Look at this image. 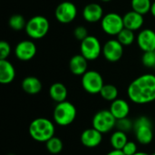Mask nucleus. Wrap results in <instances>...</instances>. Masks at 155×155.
<instances>
[{
	"mask_svg": "<svg viewBox=\"0 0 155 155\" xmlns=\"http://www.w3.org/2000/svg\"><path fill=\"white\" fill-rule=\"evenodd\" d=\"M127 96L137 104H146L155 101L154 74H144L135 78L127 88Z\"/></svg>",
	"mask_w": 155,
	"mask_h": 155,
	"instance_id": "1",
	"label": "nucleus"
},
{
	"mask_svg": "<svg viewBox=\"0 0 155 155\" xmlns=\"http://www.w3.org/2000/svg\"><path fill=\"white\" fill-rule=\"evenodd\" d=\"M28 132L33 140L38 143H46L54 136L55 127L50 119L40 117L31 122Z\"/></svg>",
	"mask_w": 155,
	"mask_h": 155,
	"instance_id": "2",
	"label": "nucleus"
},
{
	"mask_svg": "<svg viewBox=\"0 0 155 155\" xmlns=\"http://www.w3.org/2000/svg\"><path fill=\"white\" fill-rule=\"evenodd\" d=\"M76 114L77 111L75 106L66 100L55 105L53 112V118L57 125L68 126L74 122Z\"/></svg>",
	"mask_w": 155,
	"mask_h": 155,
	"instance_id": "3",
	"label": "nucleus"
},
{
	"mask_svg": "<svg viewBox=\"0 0 155 155\" xmlns=\"http://www.w3.org/2000/svg\"><path fill=\"white\" fill-rule=\"evenodd\" d=\"M134 132L137 142L141 144L147 145L153 139V123L147 116H140L134 122Z\"/></svg>",
	"mask_w": 155,
	"mask_h": 155,
	"instance_id": "4",
	"label": "nucleus"
},
{
	"mask_svg": "<svg viewBox=\"0 0 155 155\" xmlns=\"http://www.w3.org/2000/svg\"><path fill=\"white\" fill-rule=\"evenodd\" d=\"M50 28V23L44 15H35L30 18L25 26L26 35L32 39H42L44 38Z\"/></svg>",
	"mask_w": 155,
	"mask_h": 155,
	"instance_id": "5",
	"label": "nucleus"
},
{
	"mask_svg": "<svg viewBox=\"0 0 155 155\" xmlns=\"http://www.w3.org/2000/svg\"><path fill=\"white\" fill-rule=\"evenodd\" d=\"M117 120L112 114L110 110L98 111L92 119V127L99 131L101 134H108L116 127Z\"/></svg>",
	"mask_w": 155,
	"mask_h": 155,
	"instance_id": "6",
	"label": "nucleus"
},
{
	"mask_svg": "<svg viewBox=\"0 0 155 155\" xmlns=\"http://www.w3.org/2000/svg\"><path fill=\"white\" fill-rule=\"evenodd\" d=\"M81 83L84 90L90 94H100L102 88L105 84L102 74L94 70H88L82 76Z\"/></svg>",
	"mask_w": 155,
	"mask_h": 155,
	"instance_id": "7",
	"label": "nucleus"
},
{
	"mask_svg": "<svg viewBox=\"0 0 155 155\" xmlns=\"http://www.w3.org/2000/svg\"><path fill=\"white\" fill-rule=\"evenodd\" d=\"M81 54L88 61L96 60L103 53V47L99 39L94 35H88L80 45Z\"/></svg>",
	"mask_w": 155,
	"mask_h": 155,
	"instance_id": "8",
	"label": "nucleus"
},
{
	"mask_svg": "<svg viewBox=\"0 0 155 155\" xmlns=\"http://www.w3.org/2000/svg\"><path fill=\"white\" fill-rule=\"evenodd\" d=\"M101 26L105 34L117 35L124 28L123 16L117 13H108L104 15L101 20Z\"/></svg>",
	"mask_w": 155,
	"mask_h": 155,
	"instance_id": "9",
	"label": "nucleus"
},
{
	"mask_svg": "<svg viewBox=\"0 0 155 155\" xmlns=\"http://www.w3.org/2000/svg\"><path fill=\"white\" fill-rule=\"evenodd\" d=\"M77 15V8L75 5L70 1H64L60 3L54 11V16L56 20L61 24L72 23Z\"/></svg>",
	"mask_w": 155,
	"mask_h": 155,
	"instance_id": "10",
	"label": "nucleus"
},
{
	"mask_svg": "<svg viewBox=\"0 0 155 155\" xmlns=\"http://www.w3.org/2000/svg\"><path fill=\"white\" fill-rule=\"evenodd\" d=\"M124 54V45L117 39H110L103 46L104 57L111 63L118 62Z\"/></svg>",
	"mask_w": 155,
	"mask_h": 155,
	"instance_id": "11",
	"label": "nucleus"
},
{
	"mask_svg": "<svg viewBox=\"0 0 155 155\" xmlns=\"http://www.w3.org/2000/svg\"><path fill=\"white\" fill-rule=\"evenodd\" d=\"M36 45L33 41L23 40L16 45L15 48V54L18 60L27 62L35 57V55L36 54Z\"/></svg>",
	"mask_w": 155,
	"mask_h": 155,
	"instance_id": "12",
	"label": "nucleus"
},
{
	"mask_svg": "<svg viewBox=\"0 0 155 155\" xmlns=\"http://www.w3.org/2000/svg\"><path fill=\"white\" fill-rule=\"evenodd\" d=\"M137 44L143 52H151L155 50V32L152 29L145 28L142 30L137 36Z\"/></svg>",
	"mask_w": 155,
	"mask_h": 155,
	"instance_id": "13",
	"label": "nucleus"
},
{
	"mask_svg": "<svg viewBox=\"0 0 155 155\" xmlns=\"http://www.w3.org/2000/svg\"><path fill=\"white\" fill-rule=\"evenodd\" d=\"M80 141L86 148H95L101 144L103 141V134L92 127L84 130L81 134Z\"/></svg>",
	"mask_w": 155,
	"mask_h": 155,
	"instance_id": "14",
	"label": "nucleus"
},
{
	"mask_svg": "<svg viewBox=\"0 0 155 155\" xmlns=\"http://www.w3.org/2000/svg\"><path fill=\"white\" fill-rule=\"evenodd\" d=\"M103 7L97 3H90L84 7L83 17L88 23H97L104 17Z\"/></svg>",
	"mask_w": 155,
	"mask_h": 155,
	"instance_id": "15",
	"label": "nucleus"
},
{
	"mask_svg": "<svg viewBox=\"0 0 155 155\" xmlns=\"http://www.w3.org/2000/svg\"><path fill=\"white\" fill-rule=\"evenodd\" d=\"M109 110L116 120L124 119L128 117L130 114V104L126 100L117 98L111 103Z\"/></svg>",
	"mask_w": 155,
	"mask_h": 155,
	"instance_id": "16",
	"label": "nucleus"
},
{
	"mask_svg": "<svg viewBox=\"0 0 155 155\" xmlns=\"http://www.w3.org/2000/svg\"><path fill=\"white\" fill-rule=\"evenodd\" d=\"M70 72L77 76H83L88 71V60L81 54L74 55L69 61Z\"/></svg>",
	"mask_w": 155,
	"mask_h": 155,
	"instance_id": "17",
	"label": "nucleus"
},
{
	"mask_svg": "<svg viewBox=\"0 0 155 155\" xmlns=\"http://www.w3.org/2000/svg\"><path fill=\"white\" fill-rule=\"evenodd\" d=\"M123 19H124V27L134 32L139 30L143 25V22H144L143 15L134 10L124 14Z\"/></svg>",
	"mask_w": 155,
	"mask_h": 155,
	"instance_id": "18",
	"label": "nucleus"
},
{
	"mask_svg": "<svg viewBox=\"0 0 155 155\" xmlns=\"http://www.w3.org/2000/svg\"><path fill=\"white\" fill-rule=\"evenodd\" d=\"M15 78V69L12 63L6 60H0V83L9 84Z\"/></svg>",
	"mask_w": 155,
	"mask_h": 155,
	"instance_id": "19",
	"label": "nucleus"
},
{
	"mask_svg": "<svg viewBox=\"0 0 155 155\" xmlns=\"http://www.w3.org/2000/svg\"><path fill=\"white\" fill-rule=\"evenodd\" d=\"M68 90L63 83H54L49 88V96L56 104L66 101Z\"/></svg>",
	"mask_w": 155,
	"mask_h": 155,
	"instance_id": "20",
	"label": "nucleus"
},
{
	"mask_svg": "<svg viewBox=\"0 0 155 155\" xmlns=\"http://www.w3.org/2000/svg\"><path fill=\"white\" fill-rule=\"evenodd\" d=\"M22 89L28 94H37L41 92L43 85L41 81L35 76H26L21 83Z\"/></svg>",
	"mask_w": 155,
	"mask_h": 155,
	"instance_id": "21",
	"label": "nucleus"
},
{
	"mask_svg": "<svg viewBox=\"0 0 155 155\" xmlns=\"http://www.w3.org/2000/svg\"><path fill=\"white\" fill-rule=\"evenodd\" d=\"M128 142V137L126 133L116 130L114 132L110 137V143L114 150H123L124 145Z\"/></svg>",
	"mask_w": 155,
	"mask_h": 155,
	"instance_id": "22",
	"label": "nucleus"
},
{
	"mask_svg": "<svg viewBox=\"0 0 155 155\" xmlns=\"http://www.w3.org/2000/svg\"><path fill=\"white\" fill-rule=\"evenodd\" d=\"M99 94L101 95V97L104 100L112 103L118 98L119 92H118V89L115 85L111 84H107L104 85V87L102 88Z\"/></svg>",
	"mask_w": 155,
	"mask_h": 155,
	"instance_id": "23",
	"label": "nucleus"
},
{
	"mask_svg": "<svg viewBox=\"0 0 155 155\" xmlns=\"http://www.w3.org/2000/svg\"><path fill=\"white\" fill-rule=\"evenodd\" d=\"M151 0H132L131 5L134 11L144 15L151 11L152 6Z\"/></svg>",
	"mask_w": 155,
	"mask_h": 155,
	"instance_id": "24",
	"label": "nucleus"
},
{
	"mask_svg": "<svg viewBox=\"0 0 155 155\" xmlns=\"http://www.w3.org/2000/svg\"><path fill=\"white\" fill-rule=\"evenodd\" d=\"M117 40L124 45V46H128L131 45L134 40H135V35L134 32L132 30H129L127 28H124L117 35Z\"/></svg>",
	"mask_w": 155,
	"mask_h": 155,
	"instance_id": "25",
	"label": "nucleus"
},
{
	"mask_svg": "<svg viewBox=\"0 0 155 155\" xmlns=\"http://www.w3.org/2000/svg\"><path fill=\"white\" fill-rule=\"evenodd\" d=\"M26 21L25 17L19 14H15L13 15L8 21V25L11 27V29L15 31H21L23 29H25L26 26Z\"/></svg>",
	"mask_w": 155,
	"mask_h": 155,
	"instance_id": "26",
	"label": "nucleus"
},
{
	"mask_svg": "<svg viewBox=\"0 0 155 155\" xmlns=\"http://www.w3.org/2000/svg\"><path fill=\"white\" fill-rule=\"evenodd\" d=\"M45 147L46 150L51 154H58L62 152L64 148V143L60 138L54 136L53 138H51L49 141L45 143Z\"/></svg>",
	"mask_w": 155,
	"mask_h": 155,
	"instance_id": "27",
	"label": "nucleus"
},
{
	"mask_svg": "<svg viewBox=\"0 0 155 155\" xmlns=\"http://www.w3.org/2000/svg\"><path fill=\"white\" fill-rule=\"evenodd\" d=\"M116 129L127 134L130 131L134 130V122L131 119H129L128 117L117 120V122H116Z\"/></svg>",
	"mask_w": 155,
	"mask_h": 155,
	"instance_id": "28",
	"label": "nucleus"
},
{
	"mask_svg": "<svg viewBox=\"0 0 155 155\" xmlns=\"http://www.w3.org/2000/svg\"><path fill=\"white\" fill-rule=\"evenodd\" d=\"M142 63L145 67L155 68V50L143 53L142 57Z\"/></svg>",
	"mask_w": 155,
	"mask_h": 155,
	"instance_id": "29",
	"label": "nucleus"
},
{
	"mask_svg": "<svg viewBox=\"0 0 155 155\" xmlns=\"http://www.w3.org/2000/svg\"><path fill=\"white\" fill-rule=\"evenodd\" d=\"M11 46L8 42L1 41L0 42V60H6L10 55Z\"/></svg>",
	"mask_w": 155,
	"mask_h": 155,
	"instance_id": "30",
	"label": "nucleus"
},
{
	"mask_svg": "<svg viewBox=\"0 0 155 155\" xmlns=\"http://www.w3.org/2000/svg\"><path fill=\"white\" fill-rule=\"evenodd\" d=\"M74 37L77 40H79V41L82 42L83 40H84L89 35H88V30L84 25H78L74 30Z\"/></svg>",
	"mask_w": 155,
	"mask_h": 155,
	"instance_id": "31",
	"label": "nucleus"
},
{
	"mask_svg": "<svg viewBox=\"0 0 155 155\" xmlns=\"http://www.w3.org/2000/svg\"><path fill=\"white\" fill-rule=\"evenodd\" d=\"M122 151L124 152V153L125 155H134L135 153H138L137 144L134 142L128 141L127 143L124 145V147L123 148Z\"/></svg>",
	"mask_w": 155,
	"mask_h": 155,
	"instance_id": "32",
	"label": "nucleus"
},
{
	"mask_svg": "<svg viewBox=\"0 0 155 155\" xmlns=\"http://www.w3.org/2000/svg\"><path fill=\"white\" fill-rule=\"evenodd\" d=\"M105 155H125L124 153V152L122 150H114L113 149L112 151H110L109 153H107Z\"/></svg>",
	"mask_w": 155,
	"mask_h": 155,
	"instance_id": "33",
	"label": "nucleus"
},
{
	"mask_svg": "<svg viewBox=\"0 0 155 155\" xmlns=\"http://www.w3.org/2000/svg\"><path fill=\"white\" fill-rule=\"evenodd\" d=\"M150 13L153 15L155 17V1L154 2H153V4H152V6H151V11H150Z\"/></svg>",
	"mask_w": 155,
	"mask_h": 155,
	"instance_id": "34",
	"label": "nucleus"
},
{
	"mask_svg": "<svg viewBox=\"0 0 155 155\" xmlns=\"http://www.w3.org/2000/svg\"><path fill=\"white\" fill-rule=\"evenodd\" d=\"M134 155H151V154H149V153H144V152H138L137 153H135Z\"/></svg>",
	"mask_w": 155,
	"mask_h": 155,
	"instance_id": "35",
	"label": "nucleus"
},
{
	"mask_svg": "<svg viewBox=\"0 0 155 155\" xmlns=\"http://www.w3.org/2000/svg\"><path fill=\"white\" fill-rule=\"evenodd\" d=\"M101 1H102V2H105V3H106V2H110L111 0H101Z\"/></svg>",
	"mask_w": 155,
	"mask_h": 155,
	"instance_id": "36",
	"label": "nucleus"
},
{
	"mask_svg": "<svg viewBox=\"0 0 155 155\" xmlns=\"http://www.w3.org/2000/svg\"><path fill=\"white\" fill-rule=\"evenodd\" d=\"M151 155H155V153H152Z\"/></svg>",
	"mask_w": 155,
	"mask_h": 155,
	"instance_id": "37",
	"label": "nucleus"
},
{
	"mask_svg": "<svg viewBox=\"0 0 155 155\" xmlns=\"http://www.w3.org/2000/svg\"><path fill=\"white\" fill-rule=\"evenodd\" d=\"M9 155H13V154H9Z\"/></svg>",
	"mask_w": 155,
	"mask_h": 155,
	"instance_id": "38",
	"label": "nucleus"
}]
</instances>
